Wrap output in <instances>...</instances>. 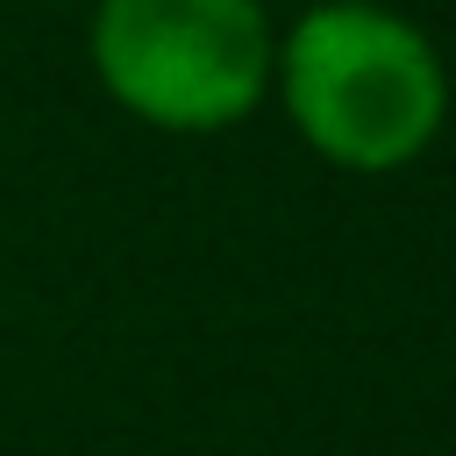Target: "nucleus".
<instances>
[{
  "instance_id": "f257e3e1",
  "label": "nucleus",
  "mask_w": 456,
  "mask_h": 456,
  "mask_svg": "<svg viewBox=\"0 0 456 456\" xmlns=\"http://www.w3.org/2000/svg\"><path fill=\"white\" fill-rule=\"evenodd\" d=\"M278 78L292 128L349 171H392L420 157L449 107L435 43L370 0H328L299 14L278 50Z\"/></svg>"
},
{
  "instance_id": "f03ea898",
  "label": "nucleus",
  "mask_w": 456,
  "mask_h": 456,
  "mask_svg": "<svg viewBox=\"0 0 456 456\" xmlns=\"http://www.w3.org/2000/svg\"><path fill=\"white\" fill-rule=\"evenodd\" d=\"M271 21L256 0H100V86L157 128H228L271 78Z\"/></svg>"
}]
</instances>
